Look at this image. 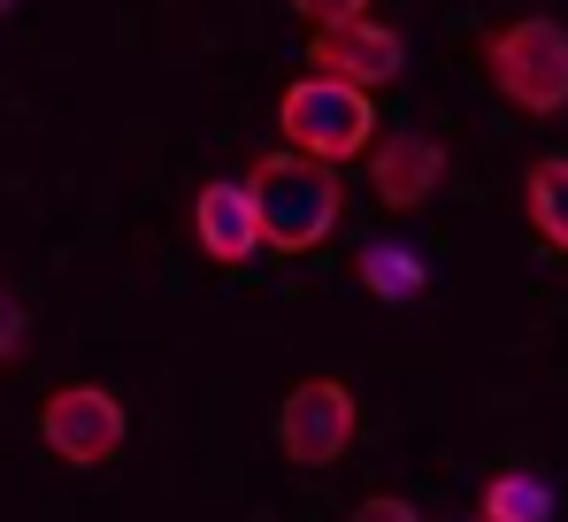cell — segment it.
I'll return each instance as SVG.
<instances>
[{
	"instance_id": "obj_1",
	"label": "cell",
	"mask_w": 568,
	"mask_h": 522,
	"mask_svg": "<svg viewBox=\"0 0 568 522\" xmlns=\"http://www.w3.org/2000/svg\"><path fill=\"white\" fill-rule=\"evenodd\" d=\"M239 184H246V200H254L262 247H277V254H315V247L338 231V215H346L338 170L300 162V154H284V147H277V154H262Z\"/></svg>"
},
{
	"instance_id": "obj_2",
	"label": "cell",
	"mask_w": 568,
	"mask_h": 522,
	"mask_svg": "<svg viewBox=\"0 0 568 522\" xmlns=\"http://www.w3.org/2000/svg\"><path fill=\"white\" fill-rule=\"evenodd\" d=\"M277 131H284V154H300V162H323V170H338V162H362L369 147H377V100L354 86H338V78H292L277 100Z\"/></svg>"
},
{
	"instance_id": "obj_3",
	"label": "cell",
	"mask_w": 568,
	"mask_h": 522,
	"mask_svg": "<svg viewBox=\"0 0 568 522\" xmlns=\"http://www.w3.org/2000/svg\"><path fill=\"white\" fill-rule=\"evenodd\" d=\"M484 78L499 86L507 108L523 116H561L568 108V23L554 16H515L499 31H484Z\"/></svg>"
},
{
	"instance_id": "obj_4",
	"label": "cell",
	"mask_w": 568,
	"mask_h": 522,
	"mask_svg": "<svg viewBox=\"0 0 568 522\" xmlns=\"http://www.w3.org/2000/svg\"><path fill=\"white\" fill-rule=\"evenodd\" d=\"M354 431H362V408L338 377H300L277 408V453L292 469H338Z\"/></svg>"
},
{
	"instance_id": "obj_5",
	"label": "cell",
	"mask_w": 568,
	"mask_h": 522,
	"mask_svg": "<svg viewBox=\"0 0 568 522\" xmlns=\"http://www.w3.org/2000/svg\"><path fill=\"white\" fill-rule=\"evenodd\" d=\"M123 438H131V408L108 384H62L39 408V445L70 469H108L123 453Z\"/></svg>"
},
{
	"instance_id": "obj_6",
	"label": "cell",
	"mask_w": 568,
	"mask_h": 522,
	"mask_svg": "<svg viewBox=\"0 0 568 522\" xmlns=\"http://www.w3.org/2000/svg\"><path fill=\"white\" fill-rule=\"evenodd\" d=\"M307 62H315V78H338V86H354V92L377 100V92L399 86V70H407V39H399L392 23L354 16V23L315 31V39H307Z\"/></svg>"
},
{
	"instance_id": "obj_7",
	"label": "cell",
	"mask_w": 568,
	"mask_h": 522,
	"mask_svg": "<svg viewBox=\"0 0 568 522\" xmlns=\"http://www.w3.org/2000/svg\"><path fill=\"white\" fill-rule=\"evenodd\" d=\"M192 239H200V254L223 261V269L262 254V223H254V200H246L239 177H207L192 192Z\"/></svg>"
},
{
	"instance_id": "obj_8",
	"label": "cell",
	"mask_w": 568,
	"mask_h": 522,
	"mask_svg": "<svg viewBox=\"0 0 568 522\" xmlns=\"http://www.w3.org/2000/svg\"><path fill=\"white\" fill-rule=\"evenodd\" d=\"M369 184H377V208H423L438 184H446V147L423 139V131H392L369 147Z\"/></svg>"
},
{
	"instance_id": "obj_9",
	"label": "cell",
	"mask_w": 568,
	"mask_h": 522,
	"mask_svg": "<svg viewBox=\"0 0 568 522\" xmlns=\"http://www.w3.org/2000/svg\"><path fill=\"white\" fill-rule=\"evenodd\" d=\"M523 208H530V231L568 254V154H546V162H530L523 177Z\"/></svg>"
},
{
	"instance_id": "obj_10",
	"label": "cell",
	"mask_w": 568,
	"mask_h": 522,
	"mask_svg": "<svg viewBox=\"0 0 568 522\" xmlns=\"http://www.w3.org/2000/svg\"><path fill=\"white\" fill-rule=\"evenodd\" d=\"M476 522H554V484H546V476H530V469H507V476H491V484H484Z\"/></svg>"
},
{
	"instance_id": "obj_11",
	"label": "cell",
	"mask_w": 568,
	"mask_h": 522,
	"mask_svg": "<svg viewBox=\"0 0 568 522\" xmlns=\"http://www.w3.org/2000/svg\"><path fill=\"white\" fill-rule=\"evenodd\" d=\"M354 269H362V284H369L377 300H415V292H423V254H415V247H392V239H384V247H362Z\"/></svg>"
},
{
	"instance_id": "obj_12",
	"label": "cell",
	"mask_w": 568,
	"mask_h": 522,
	"mask_svg": "<svg viewBox=\"0 0 568 522\" xmlns=\"http://www.w3.org/2000/svg\"><path fill=\"white\" fill-rule=\"evenodd\" d=\"M23 347H31V315H23V300L0 284V369H8Z\"/></svg>"
},
{
	"instance_id": "obj_13",
	"label": "cell",
	"mask_w": 568,
	"mask_h": 522,
	"mask_svg": "<svg viewBox=\"0 0 568 522\" xmlns=\"http://www.w3.org/2000/svg\"><path fill=\"white\" fill-rule=\"evenodd\" d=\"M377 0H292V16L300 23H315V31H331V23H354V16H369Z\"/></svg>"
},
{
	"instance_id": "obj_14",
	"label": "cell",
	"mask_w": 568,
	"mask_h": 522,
	"mask_svg": "<svg viewBox=\"0 0 568 522\" xmlns=\"http://www.w3.org/2000/svg\"><path fill=\"white\" fill-rule=\"evenodd\" d=\"M346 522H423V508H415L407 492H369V500H362Z\"/></svg>"
},
{
	"instance_id": "obj_15",
	"label": "cell",
	"mask_w": 568,
	"mask_h": 522,
	"mask_svg": "<svg viewBox=\"0 0 568 522\" xmlns=\"http://www.w3.org/2000/svg\"><path fill=\"white\" fill-rule=\"evenodd\" d=\"M8 8H16V0H0V16H8Z\"/></svg>"
}]
</instances>
